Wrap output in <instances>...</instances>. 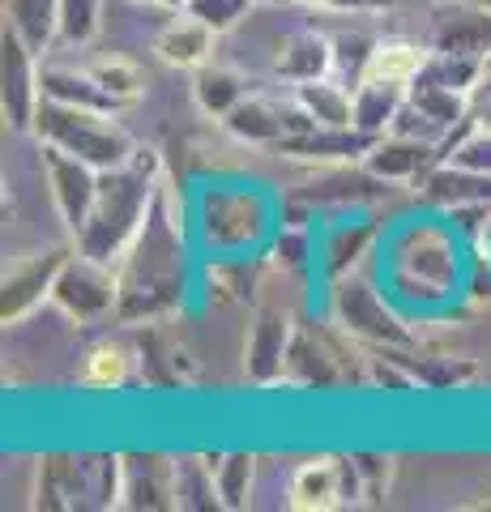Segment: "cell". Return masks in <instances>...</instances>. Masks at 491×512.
<instances>
[{
  "instance_id": "obj_1",
  "label": "cell",
  "mask_w": 491,
  "mask_h": 512,
  "mask_svg": "<svg viewBox=\"0 0 491 512\" xmlns=\"http://www.w3.org/2000/svg\"><path fill=\"white\" fill-rule=\"evenodd\" d=\"M120 278V320H154L171 312L184 295V256H180V222L171 214V192L158 188V205L150 222L133 239L116 265Z\"/></svg>"
},
{
  "instance_id": "obj_2",
  "label": "cell",
  "mask_w": 491,
  "mask_h": 512,
  "mask_svg": "<svg viewBox=\"0 0 491 512\" xmlns=\"http://www.w3.org/2000/svg\"><path fill=\"white\" fill-rule=\"evenodd\" d=\"M158 188H163V180H158V158L150 150H137L124 167L103 171L90 222L77 231V252L116 269L124 252L133 248V239L141 235V227L150 222Z\"/></svg>"
},
{
  "instance_id": "obj_3",
  "label": "cell",
  "mask_w": 491,
  "mask_h": 512,
  "mask_svg": "<svg viewBox=\"0 0 491 512\" xmlns=\"http://www.w3.org/2000/svg\"><path fill=\"white\" fill-rule=\"evenodd\" d=\"M35 133L43 146H56L82 163L99 167V171H116L137 154V141L107 116V111H86V107H69L56 99L39 103L35 116Z\"/></svg>"
},
{
  "instance_id": "obj_4",
  "label": "cell",
  "mask_w": 491,
  "mask_h": 512,
  "mask_svg": "<svg viewBox=\"0 0 491 512\" xmlns=\"http://www.w3.org/2000/svg\"><path fill=\"white\" fill-rule=\"evenodd\" d=\"M329 312H334V325L346 329L359 342H372L380 350H415V338L402 329V320L385 308V299H380L363 278H351V274L334 278Z\"/></svg>"
},
{
  "instance_id": "obj_5",
  "label": "cell",
  "mask_w": 491,
  "mask_h": 512,
  "mask_svg": "<svg viewBox=\"0 0 491 512\" xmlns=\"http://www.w3.org/2000/svg\"><path fill=\"white\" fill-rule=\"evenodd\" d=\"M52 303L69 320H77V325H99V320L112 316L116 303H120L116 269L103 265V261H90V256H82V252L69 256L65 269H60V278H56Z\"/></svg>"
},
{
  "instance_id": "obj_6",
  "label": "cell",
  "mask_w": 491,
  "mask_h": 512,
  "mask_svg": "<svg viewBox=\"0 0 491 512\" xmlns=\"http://www.w3.org/2000/svg\"><path fill=\"white\" fill-rule=\"evenodd\" d=\"M359 495H363V474L355 457H316L291 474L287 504L295 512H334L346 504H359Z\"/></svg>"
},
{
  "instance_id": "obj_7",
  "label": "cell",
  "mask_w": 491,
  "mask_h": 512,
  "mask_svg": "<svg viewBox=\"0 0 491 512\" xmlns=\"http://www.w3.org/2000/svg\"><path fill=\"white\" fill-rule=\"evenodd\" d=\"M312 124L316 120H308L304 107H299L295 99L278 103V99H269V94H252V90L227 111V120H223V128L235 141L261 146V150H278L287 137L304 133V128H312Z\"/></svg>"
},
{
  "instance_id": "obj_8",
  "label": "cell",
  "mask_w": 491,
  "mask_h": 512,
  "mask_svg": "<svg viewBox=\"0 0 491 512\" xmlns=\"http://www.w3.org/2000/svg\"><path fill=\"white\" fill-rule=\"evenodd\" d=\"M43 171H47V184H52V201H56V214L60 222L69 227V235L77 239V231L90 222V210L99 201V180L103 171L82 163L56 146H43Z\"/></svg>"
},
{
  "instance_id": "obj_9",
  "label": "cell",
  "mask_w": 491,
  "mask_h": 512,
  "mask_svg": "<svg viewBox=\"0 0 491 512\" xmlns=\"http://www.w3.org/2000/svg\"><path fill=\"white\" fill-rule=\"evenodd\" d=\"M65 261H69L65 248H47V252L22 256L13 269H5V286H0V291H5L0 295V320H5V325H18V320L35 312L43 299H52Z\"/></svg>"
},
{
  "instance_id": "obj_10",
  "label": "cell",
  "mask_w": 491,
  "mask_h": 512,
  "mask_svg": "<svg viewBox=\"0 0 491 512\" xmlns=\"http://www.w3.org/2000/svg\"><path fill=\"white\" fill-rule=\"evenodd\" d=\"M43 103V86H39V56L30 52V43L5 22V120L9 128H35Z\"/></svg>"
},
{
  "instance_id": "obj_11",
  "label": "cell",
  "mask_w": 491,
  "mask_h": 512,
  "mask_svg": "<svg viewBox=\"0 0 491 512\" xmlns=\"http://www.w3.org/2000/svg\"><path fill=\"white\" fill-rule=\"evenodd\" d=\"M432 52L449 56H487L491 52V9L487 5H466V0H436L432 18Z\"/></svg>"
},
{
  "instance_id": "obj_12",
  "label": "cell",
  "mask_w": 491,
  "mask_h": 512,
  "mask_svg": "<svg viewBox=\"0 0 491 512\" xmlns=\"http://www.w3.org/2000/svg\"><path fill=\"white\" fill-rule=\"evenodd\" d=\"M295 329L291 316L282 308H261L248 325V342H244V372L257 384H274L287 376V355H291Z\"/></svg>"
},
{
  "instance_id": "obj_13",
  "label": "cell",
  "mask_w": 491,
  "mask_h": 512,
  "mask_svg": "<svg viewBox=\"0 0 491 512\" xmlns=\"http://www.w3.org/2000/svg\"><path fill=\"white\" fill-rule=\"evenodd\" d=\"M440 163H445V146H436L427 137H410V133H385L368 150V158H363V167L376 180H389V184H415Z\"/></svg>"
},
{
  "instance_id": "obj_14",
  "label": "cell",
  "mask_w": 491,
  "mask_h": 512,
  "mask_svg": "<svg viewBox=\"0 0 491 512\" xmlns=\"http://www.w3.org/2000/svg\"><path fill=\"white\" fill-rule=\"evenodd\" d=\"M376 141L380 137L363 133V128H321V124H312V128H304V133L282 141L278 154L299 158V163H321V167L325 163H363Z\"/></svg>"
},
{
  "instance_id": "obj_15",
  "label": "cell",
  "mask_w": 491,
  "mask_h": 512,
  "mask_svg": "<svg viewBox=\"0 0 491 512\" xmlns=\"http://www.w3.org/2000/svg\"><path fill=\"white\" fill-rule=\"evenodd\" d=\"M120 508H176V461L120 457Z\"/></svg>"
},
{
  "instance_id": "obj_16",
  "label": "cell",
  "mask_w": 491,
  "mask_h": 512,
  "mask_svg": "<svg viewBox=\"0 0 491 512\" xmlns=\"http://www.w3.org/2000/svg\"><path fill=\"white\" fill-rule=\"evenodd\" d=\"M214 43L218 35L210 26H205L201 18H193V13H180L176 22H167L163 30H158L154 39V56L167 64V69H188L197 73L201 64L214 60Z\"/></svg>"
},
{
  "instance_id": "obj_17",
  "label": "cell",
  "mask_w": 491,
  "mask_h": 512,
  "mask_svg": "<svg viewBox=\"0 0 491 512\" xmlns=\"http://www.w3.org/2000/svg\"><path fill=\"white\" fill-rule=\"evenodd\" d=\"M334 43H329L321 30H295V35H287L278 43L274 52V73L282 77V82H316V77H329L334 73Z\"/></svg>"
},
{
  "instance_id": "obj_18",
  "label": "cell",
  "mask_w": 491,
  "mask_h": 512,
  "mask_svg": "<svg viewBox=\"0 0 491 512\" xmlns=\"http://www.w3.org/2000/svg\"><path fill=\"white\" fill-rule=\"evenodd\" d=\"M39 86H43V99H56V103H69V107L107 111V116L124 111V103L116 99V94L103 90L86 73V64H82V69H69V64H43V69H39Z\"/></svg>"
},
{
  "instance_id": "obj_19",
  "label": "cell",
  "mask_w": 491,
  "mask_h": 512,
  "mask_svg": "<svg viewBox=\"0 0 491 512\" xmlns=\"http://www.w3.org/2000/svg\"><path fill=\"white\" fill-rule=\"evenodd\" d=\"M406 94H410V86L359 77L355 82V128H363V133H372V137H385L402 116Z\"/></svg>"
},
{
  "instance_id": "obj_20",
  "label": "cell",
  "mask_w": 491,
  "mask_h": 512,
  "mask_svg": "<svg viewBox=\"0 0 491 512\" xmlns=\"http://www.w3.org/2000/svg\"><path fill=\"white\" fill-rule=\"evenodd\" d=\"M427 56H432V47H423L415 39H385V43H376L368 52V60L359 64V77L410 86L427 69Z\"/></svg>"
},
{
  "instance_id": "obj_21",
  "label": "cell",
  "mask_w": 491,
  "mask_h": 512,
  "mask_svg": "<svg viewBox=\"0 0 491 512\" xmlns=\"http://www.w3.org/2000/svg\"><path fill=\"white\" fill-rule=\"evenodd\" d=\"M291 99L304 107V116L321 128H355V90L338 86L334 77H316V82H299Z\"/></svg>"
},
{
  "instance_id": "obj_22",
  "label": "cell",
  "mask_w": 491,
  "mask_h": 512,
  "mask_svg": "<svg viewBox=\"0 0 491 512\" xmlns=\"http://www.w3.org/2000/svg\"><path fill=\"white\" fill-rule=\"evenodd\" d=\"M432 201L445 205H491V175L483 171H466L457 163H440L419 180Z\"/></svg>"
},
{
  "instance_id": "obj_23",
  "label": "cell",
  "mask_w": 491,
  "mask_h": 512,
  "mask_svg": "<svg viewBox=\"0 0 491 512\" xmlns=\"http://www.w3.org/2000/svg\"><path fill=\"white\" fill-rule=\"evenodd\" d=\"M5 22L43 56L60 39V0H5Z\"/></svg>"
},
{
  "instance_id": "obj_24",
  "label": "cell",
  "mask_w": 491,
  "mask_h": 512,
  "mask_svg": "<svg viewBox=\"0 0 491 512\" xmlns=\"http://www.w3.org/2000/svg\"><path fill=\"white\" fill-rule=\"evenodd\" d=\"M248 94V82H244V73H235V69H223V64H201V69L193 73V99L197 107L205 111V116H214V120H227V111L240 103Z\"/></svg>"
},
{
  "instance_id": "obj_25",
  "label": "cell",
  "mask_w": 491,
  "mask_h": 512,
  "mask_svg": "<svg viewBox=\"0 0 491 512\" xmlns=\"http://www.w3.org/2000/svg\"><path fill=\"white\" fill-rule=\"evenodd\" d=\"M372 244H376V227H372V222H342V227H329L325 239H321V269H325V278L351 274V265Z\"/></svg>"
},
{
  "instance_id": "obj_26",
  "label": "cell",
  "mask_w": 491,
  "mask_h": 512,
  "mask_svg": "<svg viewBox=\"0 0 491 512\" xmlns=\"http://www.w3.org/2000/svg\"><path fill=\"white\" fill-rule=\"evenodd\" d=\"M291 384H334L338 380V350H325L312 333L295 329L291 355H287V376Z\"/></svg>"
},
{
  "instance_id": "obj_27",
  "label": "cell",
  "mask_w": 491,
  "mask_h": 512,
  "mask_svg": "<svg viewBox=\"0 0 491 512\" xmlns=\"http://www.w3.org/2000/svg\"><path fill=\"white\" fill-rule=\"evenodd\" d=\"M86 73L99 82L103 90H112L124 107H133L141 94H146V69L129 56H99L86 64Z\"/></svg>"
},
{
  "instance_id": "obj_28",
  "label": "cell",
  "mask_w": 491,
  "mask_h": 512,
  "mask_svg": "<svg viewBox=\"0 0 491 512\" xmlns=\"http://www.w3.org/2000/svg\"><path fill=\"white\" fill-rule=\"evenodd\" d=\"M133 363H137V350H133V346H124V342H103V346L90 350L82 384H90V389H120V384L133 376Z\"/></svg>"
},
{
  "instance_id": "obj_29",
  "label": "cell",
  "mask_w": 491,
  "mask_h": 512,
  "mask_svg": "<svg viewBox=\"0 0 491 512\" xmlns=\"http://www.w3.org/2000/svg\"><path fill=\"white\" fill-rule=\"evenodd\" d=\"M214 470V491H218V508H248L252 500V457L248 453H227L210 461Z\"/></svg>"
},
{
  "instance_id": "obj_30",
  "label": "cell",
  "mask_w": 491,
  "mask_h": 512,
  "mask_svg": "<svg viewBox=\"0 0 491 512\" xmlns=\"http://www.w3.org/2000/svg\"><path fill=\"white\" fill-rule=\"evenodd\" d=\"M176 508H218L210 461H197V457L176 461Z\"/></svg>"
},
{
  "instance_id": "obj_31",
  "label": "cell",
  "mask_w": 491,
  "mask_h": 512,
  "mask_svg": "<svg viewBox=\"0 0 491 512\" xmlns=\"http://www.w3.org/2000/svg\"><path fill=\"white\" fill-rule=\"evenodd\" d=\"M99 13H103V0H60V43L86 47L99 35Z\"/></svg>"
},
{
  "instance_id": "obj_32",
  "label": "cell",
  "mask_w": 491,
  "mask_h": 512,
  "mask_svg": "<svg viewBox=\"0 0 491 512\" xmlns=\"http://www.w3.org/2000/svg\"><path fill=\"white\" fill-rule=\"evenodd\" d=\"M445 163H457V167H466V171H483L491 175V124H474L462 137H457V146L449 150Z\"/></svg>"
},
{
  "instance_id": "obj_33",
  "label": "cell",
  "mask_w": 491,
  "mask_h": 512,
  "mask_svg": "<svg viewBox=\"0 0 491 512\" xmlns=\"http://www.w3.org/2000/svg\"><path fill=\"white\" fill-rule=\"evenodd\" d=\"M252 9H257V0H193V5H188V13L201 18L214 35H231Z\"/></svg>"
},
{
  "instance_id": "obj_34",
  "label": "cell",
  "mask_w": 491,
  "mask_h": 512,
  "mask_svg": "<svg viewBox=\"0 0 491 512\" xmlns=\"http://www.w3.org/2000/svg\"><path fill=\"white\" fill-rule=\"evenodd\" d=\"M355 466L363 474V495L380 500L385 487H389V457H355Z\"/></svg>"
},
{
  "instance_id": "obj_35",
  "label": "cell",
  "mask_w": 491,
  "mask_h": 512,
  "mask_svg": "<svg viewBox=\"0 0 491 512\" xmlns=\"http://www.w3.org/2000/svg\"><path fill=\"white\" fill-rule=\"evenodd\" d=\"M393 9V0H325L321 13H351V18H372V13Z\"/></svg>"
},
{
  "instance_id": "obj_36",
  "label": "cell",
  "mask_w": 491,
  "mask_h": 512,
  "mask_svg": "<svg viewBox=\"0 0 491 512\" xmlns=\"http://www.w3.org/2000/svg\"><path fill=\"white\" fill-rule=\"evenodd\" d=\"M150 5L167 9V13H188V5H193V0H150Z\"/></svg>"
},
{
  "instance_id": "obj_37",
  "label": "cell",
  "mask_w": 491,
  "mask_h": 512,
  "mask_svg": "<svg viewBox=\"0 0 491 512\" xmlns=\"http://www.w3.org/2000/svg\"><path fill=\"white\" fill-rule=\"evenodd\" d=\"M291 5H304V9H321L325 0H291Z\"/></svg>"
},
{
  "instance_id": "obj_38",
  "label": "cell",
  "mask_w": 491,
  "mask_h": 512,
  "mask_svg": "<svg viewBox=\"0 0 491 512\" xmlns=\"http://www.w3.org/2000/svg\"><path fill=\"white\" fill-rule=\"evenodd\" d=\"M483 77H491V52L483 56Z\"/></svg>"
},
{
  "instance_id": "obj_39",
  "label": "cell",
  "mask_w": 491,
  "mask_h": 512,
  "mask_svg": "<svg viewBox=\"0 0 491 512\" xmlns=\"http://www.w3.org/2000/svg\"><path fill=\"white\" fill-rule=\"evenodd\" d=\"M466 5H487L491 9V0H466Z\"/></svg>"
},
{
  "instance_id": "obj_40",
  "label": "cell",
  "mask_w": 491,
  "mask_h": 512,
  "mask_svg": "<svg viewBox=\"0 0 491 512\" xmlns=\"http://www.w3.org/2000/svg\"><path fill=\"white\" fill-rule=\"evenodd\" d=\"M257 5H278V0H257Z\"/></svg>"
}]
</instances>
